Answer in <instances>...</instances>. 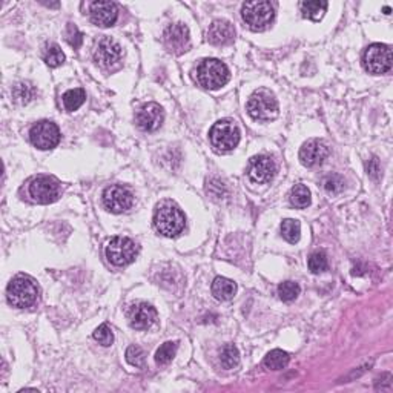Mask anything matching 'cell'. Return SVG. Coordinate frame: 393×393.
I'll return each instance as SVG.
<instances>
[{
  "label": "cell",
  "instance_id": "cell-22",
  "mask_svg": "<svg viewBox=\"0 0 393 393\" xmlns=\"http://www.w3.org/2000/svg\"><path fill=\"white\" fill-rule=\"evenodd\" d=\"M85 98H86V94L82 88L69 89L62 97L63 107H65L66 111H75V109H79L83 103H85Z\"/></svg>",
  "mask_w": 393,
  "mask_h": 393
},
{
  "label": "cell",
  "instance_id": "cell-6",
  "mask_svg": "<svg viewBox=\"0 0 393 393\" xmlns=\"http://www.w3.org/2000/svg\"><path fill=\"white\" fill-rule=\"evenodd\" d=\"M248 112L254 120H272L278 114V102L268 89H258L249 97Z\"/></svg>",
  "mask_w": 393,
  "mask_h": 393
},
{
  "label": "cell",
  "instance_id": "cell-5",
  "mask_svg": "<svg viewBox=\"0 0 393 393\" xmlns=\"http://www.w3.org/2000/svg\"><path fill=\"white\" fill-rule=\"evenodd\" d=\"M209 140L217 151L229 152L240 143V129L234 122L220 120L210 128Z\"/></svg>",
  "mask_w": 393,
  "mask_h": 393
},
{
  "label": "cell",
  "instance_id": "cell-12",
  "mask_svg": "<svg viewBox=\"0 0 393 393\" xmlns=\"http://www.w3.org/2000/svg\"><path fill=\"white\" fill-rule=\"evenodd\" d=\"M134 203V194L131 189L122 185H112L104 189L103 192V205L112 214H122L131 209Z\"/></svg>",
  "mask_w": 393,
  "mask_h": 393
},
{
  "label": "cell",
  "instance_id": "cell-21",
  "mask_svg": "<svg viewBox=\"0 0 393 393\" xmlns=\"http://www.w3.org/2000/svg\"><path fill=\"white\" fill-rule=\"evenodd\" d=\"M34 95H36V88L30 82H19L12 88V100L17 104H28L33 100Z\"/></svg>",
  "mask_w": 393,
  "mask_h": 393
},
{
  "label": "cell",
  "instance_id": "cell-25",
  "mask_svg": "<svg viewBox=\"0 0 393 393\" xmlns=\"http://www.w3.org/2000/svg\"><path fill=\"white\" fill-rule=\"evenodd\" d=\"M220 363L224 369H234L240 363V352L234 344H226L220 352Z\"/></svg>",
  "mask_w": 393,
  "mask_h": 393
},
{
  "label": "cell",
  "instance_id": "cell-10",
  "mask_svg": "<svg viewBox=\"0 0 393 393\" xmlns=\"http://www.w3.org/2000/svg\"><path fill=\"white\" fill-rule=\"evenodd\" d=\"M123 59V49L116 40L103 37L94 49V60L102 69H114Z\"/></svg>",
  "mask_w": 393,
  "mask_h": 393
},
{
  "label": "cell",
  "instance_id": "cell-32",
  "mask_svg": "<svg viewBox=\"0 0 393 393\" xmlns=\"http://www.w3.org/2000/svg\"><path fill=\"white\" fill-rule=\"evenodd\" d=\"M309 269L312 273H321L327 269V255L325 252H313L309 258Z\"/></svg>",
  "mask_w": 393,
  "mask_h": 393
},
{
  "label": "cell",
  "instance_id": "cell-20",
  "mask_svg": "<svg viewBox=\"0 0 393 393\" xmlns=\"http://www.w3.org/2000/svg\"><path fill=\"white\" fill-rule=\"evenodd\" d=\"M235 292H237V284L232 282V280L224 277H217L214 280L212 293L217 300L228 301L230 298H234Z\"/></svg>",
  "mask_w": 393,
  "mask_h": 393
},
{
  "label": "cell",
  "instance_id": "cell-7",
  "mask_svg": "<svg viewBox=\"0 0 393 393\" xmlns=\"http://www.w3.org/2000/svg\"><path fill=\"white\" fill-rule=\"evenodd\" d=\"M28 194L31 200L39 205H49L59 200L62 194V186L57 179L49 177V175H37L28 185Z\"/></svg>",
  "mask_w": 393,
  "mask_h": 393
},
{
  "label": "cell",
  "instance_id": "cell-30",
  "mask_svg": "<svg viewBox=\"0 0 393 393\" xmlns=\"http://www.w3.org/2000/svg\"><path fill=\"white\" fill-rule=\"evenodd\" d=\"M301 292V287L295 282H283L278 286V295L283 301H293Z\"/></svg>",
  "mask_w": 393,
  "mask_h": 393
},
{
  "label": "cell",
  "instance_id": "cell-28",
  "mask_svg": "<svg viewBox=\"0 0 393 393\" xmlns=\"http://www.w3.org/2000/svg\"><path fill=\"white\" fill-rule=\"evenodd\" d=\"M177 349H179V342H175V341L165 342L163 346H160V349L157 350L156 363L160 364V366H166V364H170L174 360L175 354H177Z\"/></svg>",
  "mask_w": 393,
  "mask_h": 393
},
{
  "label": "cell",
  "instance_id": "cell-36",
  "mask_svg": "<svg viewBox=\"0 0 393 393\" xmlns=\"http://www.w3.org/2000/svg\"><path fill=\"white\" fill-rule=\"evenodd\" d=\"M380 172H381L380 163H378L376 158H372L367 163V174L370 175L372 179H378V177H380Z\"/></svg>",
  "mask_w": 393,
  "mask_h": 393
},
{
  "label": "cell",
  "instance_id": "cell-34",
  "mask_svg": "<svg viewBox=\"0 0 393 393\" xmlns=\"http://www.w3.org/2000/svg\"><path fill=\"white\" fill-rule=\"evenodd\" d=\"M65 39L74 49H79L83 44V34L74 24H68L66 31H65Z\"/></svg>",
  "mask_w": 393,
  "mask_h": 393
},
{
  "label": "cell",
  "instance_id": "cell-8",
  "mask_svg": "<svg viewBox=\"0 0 393 393\" xmlns=\"http://www.w3.org/2000/svg\"><path fill=\"white\" fill-rule=\"evenodd\" d=\"M392 49L387 45H370L363 55V65L370 74L380 75L390 71L392 68Z\"/></svg>",
  "mask_w": 393,
  "mask_h": 393
},
{
  "label": "cell",
  "instance_id": "cell-29",
  "mask_svg": "<svg viewBox=\"0 0 393 393\" xmlns=\"http://www.w3.org/2000/svg\"><path fill=\"white\" fill-rule=\"evenodd\" d=\"M282 235L286 241L297 243L301 235V224L297 220L287 219L282 223Z\"/></svg>",
  "mask_w": 393,
  "mask_h": 393
},
{
  "label": "cell",
  "instance_id": "cell-31",
  "mask_svg": "<svg viewBox=\"0 0 393 393\" xmlns=\"http://www.w3.org/2000/svg\"><path fill=\"white\" fill-rule=\"evenodd\" d=\"M126 361L134 367H140V369L145 367L146 356H145L143 349L140 346H129L128 350H126Z\"/></svg>",
  "mask_w": 393,
  "mask_h": 393
},
{
  "label": "cell",
  "instance_id": "cell-18",
  "mask_svg": "<svg viewBox=\"0 0 393 393\" xmlns=\"http://www.w3.org/2000/svg\"><path fill=\"white\" fill-rule=\"evenodd\" d=\"M89 17L97 26H112L118 19V8L114 2H94L89 6Z\"/></svg>",
  "mask_w": 393,
  "mask_h": 393
},
{
  "label": "cell",
  "instance_id": "cell-19",
  "mask_svg": "<svg viewBox=\"0 0 393 393\" xmlns=\"http://www.w3.org/2000/svg\"><path fill=\"white\" fill-rule=\"evenodd\" d=\"M235 39L234 26L228 20H214L208 30V40L212 45H228Z\"/></svg>",
  "mask_w": 393,
  "mask_h": 393
},
{
  "label": "cell",
  "instance_id": "cell-3",
  "mask_svg": "<svg viewBox=\"0 0 393 393\" xmlns=\"http://www.w3.org/2000/svg\"><path fill=\"white\" fill-rule=\"evenodd\" d=\"M196 82L206 89H220L229 82V68L217 59H205L196 66Z\"/></svg>",
  "mask_w": 393,
  "mask_h": 393
},
{
  "label": "cell",
  "instance_id": "cell-15",
  "mask_svg": "<svg viewBox=\"0 0 393 393\" xmlns=\"http://www.w3.org/2000/svg\"><path fill=\"white\" fill-rule=\"evenodd\" d=\"M165 120V112L163 108L157 103H146L142 108L137 111L136 114V123L142 131L152 132L157 131Z\"/></svg>",
  "mask_w": 393,
  "mask_h": 393
},
{
  "label": "cell",
  "instance_id": "cell-33",
  "mask_svg": "<svg viewBox=\"0 0 393 393\" xmlns=\"http://www.w3.org/2000/svg\"><path fill=\"white\" fill-rule=\"evenodd\" d=\"M322 186H325L329 194H340L344 189V179L338 174L327 175V177L322 180Z\"/></svg>",
  "mask_w": 393,
  "mask_h": 393
},
{
  "label": "cell",
  "instance_id": "cell-17",
  "mask_svg": "<svg viewBox=\"0 0 393 393\" xmlns=\"http://www.w3.org/2000/svg\"><path fill=\"white\" fill-rule=\"evenodd\" d=\"M329 156V147L321 140H309L300 149L301 163L307 167H315L321 165Z\"/></svg>",
  "mask_w": 393,
  "mask_h": 393
},
{
  "label": "cell",
  "instance_id": "cell-4",
  "mask_svg": "<svg viewBox=\"0 0 393 393\" xmlns=\"http://www.w3.org/2000/svg\"><path fill=\"white\" fill-rule=\"evenodd\" d=\"M243 20L252 31H264L272 25L275 11L271 2L257 0V2H248L243 5L241 10Z\"/></svg>",
  "mask_w": 393,
  "mask_h": 393
},
{
  "label": "cell",
  "instance_id": "cell-24",
  "mask_svg": "<svg viewBox=\"0 0 393 393\" xmlns=\"http://www.w3.org/2000/svg\"><path fill=\"white\" fill-rule=\"evenodd\" d=\"M287 364H289V354L280 349L272 350L264 358V366L271 370H282Z\"/></svg>",
  "mask_w": 393,
  "mask_h": 393
},
{
  "label": "cell",
  "instance_id": "cell-9",
  "mask_svg": "<svg viewBox=\"0 0 393 393\" xmlns=\"http://www.w3.org/2000/svg\"><path fill=\"white\" fill-rule=\"evenodd\" d=\"M104 254L114 266H126L134 262L138 254V248L128 237H114L109 240Z\"/></svg>",
  "mask_w": 393,
  "mask_h": 393
},
{
  "label": "cell",
  "instance_id": "cell-26",
  "mask_svg": "<svg viewBox=\"0 0 393 393\" xmlns=\"http://www.w3.org/2000/svg\"><path fill=\"white\" fill-rule=\"evenodd\" d=\"M291 203L295 208H307L311 205V191L304 185H295L291 191Z\"/></svg>",
  "mask_w": 393,
  "mask_h": 393
},
{
  "label": "cell",
  "instance_id": "cell-14",
  "mask_svg": "<svg viewBox=\"0 0 393 393\" xmlns=\"http://www.w3.org/2000/svg\"><path fill=\"white\" fill-rule=\"evenodd\" d=\"M277 165L269 156L252 157L248 165V175L255 183H269L275 177Z\"/></svg>",
  "mask_w": 393,
  "mask_h": 393
},
{
  "label": "cell",
  "instance_id": "cell-11",
  "mask_svg": "<svg viewBox=\"0 0 393 393\" xmlns=\"http://www.w3.org/2000/svg\"><path fill=\"white\" fill-rule=\"evenodd\" d=\"M30 140L34 146L42 151L53 149L60 142V131L55 123L42 120L30 129Z\"/></svg>",
  "mask_w": 393,
  "mask_h": 393
},
{
  "label": "cell",
  "instance_id": "cell-27",
  "mask_svg": "<svg viewBox=\"0 0 393 393\" xmlns=\"http://www.w3.org/2000/svg\"><path fill=\"white\" fill-rule=\"evenodd\" d=\"M44 60L49 68H57L62 65L63 62H65V54H63V51L57 44H49L45 46Z\"/></svg>",
  "mask_w": 393,
  "mask_h": 393
},
{
  "label": "cell",
  "instance_id": "cell-35",
  "mask_svg": "<svg viewBox=\"0 0 393 393\" xmlns=\"http://www.w3.org/2000/svg\"><path fill=\"white\" fill-rule=\"evenodd\" d=\"M94 338H95V341L100 342L102 346L108 347V346H111L112 341H114V335H112V331H111V327L108 325H102V326H98L95 329Z\"/></svg>",
  "mask_w": 393,
  "mask_h": 393
},
{
  "label": "cell",
  "instance_id": "cell-2",
  "mask_svg": "<svg viewBox=\"0 0 393 393\" xmlns=\"http://www.w3.org/2000/svg\"><path fill=\"white\" fill-rule=\"evenodd\" d=\"M6 298L14 307H31L39 298V286L31 277L17 275L11 280V283L6 287Z\"/></svg>",
  "mask_w": 393,
  "mask_h": 393
},
{
  "label": "cell",
  "instance_id": "cell-23",
  "mask_svg": "<svg viewBox=\"0 0 393 393\" xmlns=\"http://www.w3.org/2000/svg\"><path fill=\"white\" fill-rule=\"evenodd\" d=\"M300 6L304 19L318 22V20H321L322 16H325L327 10V2H303Z\"/></svg>",
  "mask_w": 393,
  "mask_h": 393
},
{
  "label": "cell",
  "instance_id": "cell-16",
  "mask_svg": "<svg viewBox=\"0 0 393 393\" xmlns=\"http://www.w3.org/2000/svg\"><path fill=\"white\" fill-rule=\"evenodd\" d=\"M128 320L132 329L146 331V329H149L157 321V311L151 304L140 301V303H136L129 307Z\"/></svg>",
  "mask_w": 393,
  "mask_h": 393
},
{
  "label": "cell",
  "instance_id": "cell-13",
  "mask_svg": "<svg viewBox=\"0 0 393 393\" xmlns=\"http://www.w3.org/2000/svg\"><path fill=\"white\" fill-rule=\"evenodd\" d=\"M163 44L167 51L174 54H183L191 46L189 28L183 24L170 25L163 33Z\"/></svg>",
  "mask_w": 393,
  "mask_h": 393
},
{
  "label": "cell",
  "instance_id": "cell-1",
  "mask_svg": "<svg viewBox=\"0 0 393 393\" xmlns=\"http://www.w3.org/2000/svg\"><path fill=\"white\" fill-rule=\"evenodd\" d=\"M186 219L177 205L171 201H163L157 206L154 214V226L161 235L165 237H177L183 232Z\"/></svg>",
  "mask_w": 393,
  "mask_h": 393
}]
</instances>
